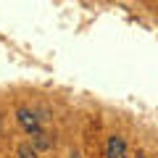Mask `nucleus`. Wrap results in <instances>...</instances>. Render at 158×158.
<instances>
[{
    "label": "nucleus",
    "instance_id": "nucleus-1",
    "mask_svg": "<svg viewBox=\"0 0 158 158\" xmlns=\"http://www.w3.org/2000/svg\"><path fill=\"white\" fill-rule=\"evenodd\" d=\"M19 124H21L29 135H40V121H37V116H34L29 108H21V111H19Z\"/></svg>",
    "mask_w": 158,
    "mask_h": 158
},
{
    "label": "nucleus",
    "instance_id": "nucleus-2",
    "mask_svg": "<svg viewBox=\"0 0 158 158\" xmlns=\"http://www.w3.org/2000/svg\"><path fill=\"white\" fill-rule=\"evenodd\" d=\"M106 158H127V145L121 137L113 135L111 140H108V148H106Z\"/></svg>",
    "mask_w": 158,
    "mask_h": 158
},
{
    "label": "nucleus",
    "instance_id": "nucleus-3",
    "mask_svg": "<svg viewBox=\"0 0 158 158\" xmlns=\"http://www.w3.org/2000/svg\"><path fill=\"white\" fill-rule=\"evenodd\" d=\"M19 158H37V153L32 150V145H19Z\"/></svg>",
    "mask_w": 158,
    "mask_h": 158
},
{
    "label": "nucleus",
    "instance_id": "nucleus-4",
    "mask_svg": "<svg viewBox=\"0 0 158 158\" xmlns=\"http://www.w3.org/2000/svg\"><path fill=\"white\" fill-rule=\"evenodd\" d=\"M69 158H79V156H77V153H74V156H69Z\"/></svg>",
    "mask_w": 158,
    "mask_h": 158
},
{
    "label": "nucleus",
    "instance_id": "nucleus-5",
    "mask_svg": "<svg viewBox=\"0 0 158 158\" xmlns=\"http://www.w3.org/2000/svg\"><path fill=\"white\" fill-rule=\"evenodd\" d=\"M137 158H145V156H137Z\"/></svg>",
    "mask_w": 158,
    "mask_h": 158
}]
</instances>
